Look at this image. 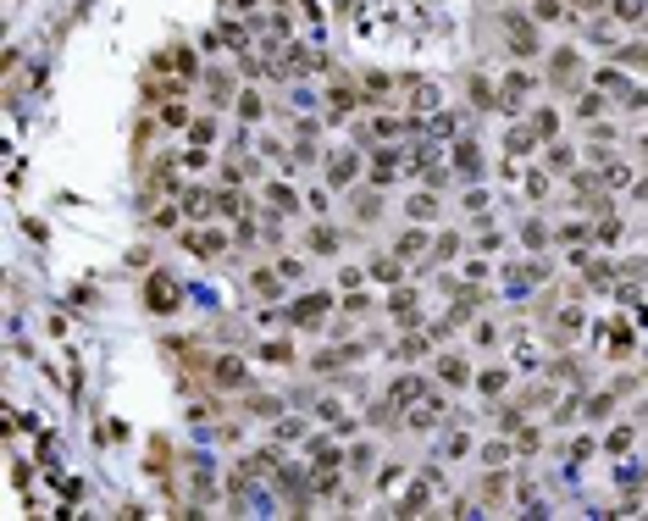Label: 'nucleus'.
<instances>
[{
    "label": "nucleus",
    "mask_w": 648,
    "mask_h": 521,
    "mask_svg": "<svg viewBox=\"0 0 648 521\" xmlns=\"http://www.w3.org/2000/svg\"><path fill=\"white\" fill-rule=\"evenodd\" d=\"M471 106H482V111L494 106V83L488 78H471Z\"/></svg>",
    "instance_id": "20e7f679"
},
{
    "label": "nucleus",
    "mask_w": 648,
    "mask_h": 521,
    "mask_svg": "<svg viewBox=\"0 0 648 521\" xmlns=\"http://www.w3.org/2000/svg\"><path fill=\"white\" fill-rule=\"evenodd\" d=\"M443 377H449V383H466V366H460V361L449 355V361H443Z\"/></svg>",
    "instance_id": "9b49d317"
},
{
    "label": "nucleus",
    "mask_w": 648,
    "mask_h": 521,
    "mask_svg": "<svg viewBox=\"0 0 648 521\" xmlns=\"http://www.w3.org/2000/svg\"><path fill=\"white\" fill-rule=\"evenodd\" d=\"M532 17H538V22H554V17H560V0H532Z\"/></svg>",
    "instance_id": "423d86ee"
},
{
    "label": "nucleus",
    "mask_w": 648,
    "mask_h": 521,
    "mask_svg": "<svg viewBox=\"0 0 648 521\" xmlns=\"http://www.w3.org/2000/svg\"><path fill=\"white\" fill-rule=\"evenodd\" d=\"M255 294H278V278L272 272H255Z\"/></svg>",
    "instance_id": "9d476101"
},
{
    "label": "nucleus",
    "mask_w": 648,
    "mask_h": 521,
    "mask_svg": "<svg viewBox=\"0 0 648 521\" xmlns=\"http://www.w3.org/2000/svg\"><path fill=\"white\" fill-rule=\"evenodd\" d=\"M576 73V56L566 50V56H554V78H571Z\"/></svg>",
    "instance_id": "1a4fd4ad"
},
{
    "label": "nucleus",
    "mask_w": 648,
    "mask_h": 521,
    "mask_svg": "<svg viewBox=\"0 0 648 521\" xmlns=\"http://www.w3.org/2000/svg\"><path fill=\"white\" fill-rule=\"evenodd\" d=\"M322 311H327V299L310 294V299H299V305H294V322H299V327H316V322H322Z\"/></svg>",
    "instance_id": "f03ea898"
},
{
    "label": "nucleus",
    "mask_w": 648,
    "mask_h": 521,
    "mask_svg": "<svg viewBox=\"0 0 648 521\" xmlns=\"http://www.w3.org/2000/svg\"><path fill=\"white\" fill-rule=\"evenodd\" d=\"M333 111H355V89L338 83V89H333Z\"/></svg>",
    "instance_id": "6e6552de"
},
{
    "label": "nucleus",
    "mask_w": 648,
    "mask_h": 521,
    "mask_svg": "<svg viewBox=\"0 0 648 521\" xmlns=\"http://www.w3.org/2000/svg\"><path fill=\"white\" fill-rule=\"evenodd\" d=\"M172 299H178V289H172L166 278H155V283H150V305H172Z\"/></svg>",
    "instance_id": "39448f33"
},
{
    "label": "nucleus",
    "mask_w": 648,
    "mask_h": 521,
    "mask_svg": "<svg viewBox=\"0 0 648 521\" xmlns=\"http://www.w3.org/2000/svg\"><path fill=\"white\" fill-rule=\"evenodd\" d=\"M504 34H510V56H538V28H532V22L504 17Z\"/></svg>",
    "instance_id": "f257e3e1"
},
{
    "label": "nucleus",
    "mask_w": 648,
    "mask_h": 521,
    "mask_svg": "<svg viewBox=\"0 0 648 521\" xmlns=\"http://www.w3.org/2000/svg\"><path fill=\"white\" fill-rule=\"evenodd\" d=\"M371 278H377V283H399V278H405V266H399V261H388V255H377V261H371Z\"/></svg>",
    "instance_id": "7ed1b4c3"
},
{
    "label": "nucleus",
    "mask_w": 648,
    "mask_h": 521,
    "mask_svg": "<svg viewBox=\"0 0 648 521\" xmlns=\"http://www.w3.org/2000/svg\"><path fill=\"white\" fill-rule=\"evenodd\" d=\"M261 355H266V361H272V366H288V361H294V350H288V344H266V350H261Z\"/></svg>",
    "instance_id": "0eeeda50"
},
{
    "label": "nucleus",
    "mask_w": 648,
    "mask_h": 521,
    "mask_svg": "<svg viewBox=\"0 0 648 521\" xmlns=\"http://www.w3.org/2000/svg\"><path fill=\"white\" fill-rule=\"evenodd\" d=\"M587 6H598V0H587Z\"/></svg>",
    "instance_id": "f8f14e48"
}]
</instances>
